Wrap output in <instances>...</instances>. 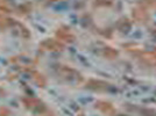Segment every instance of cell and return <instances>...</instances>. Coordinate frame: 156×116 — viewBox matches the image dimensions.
<instances>
[{"label":"cell","instance_id":"obj_1","mask_svg":"<svg viewBox=\"0 0 156 116\" xmlns=\"http://www.w3.org/2000/svg\"><path fill=\"white\" fill-rule=\"evenodd\" d=\"M43 45H48L49 50H62V48H63V45L59 44L56 41H47L43 43Z\"/></svg>","mask_w":156,"mask_h":116}]
</instances>
